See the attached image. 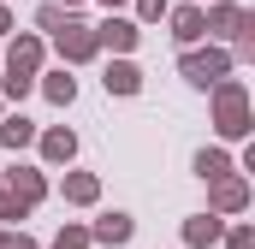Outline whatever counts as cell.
Here are the masks:
<instances>
[{"instance_id": "cell-1", "label": "cell", "mask_w": 255, "mask_h": 249, "mask_svg": "<svg viewBox=\"0 0 255 249\" xmlns=\"http://www.w3.org/2000/svg\"><path fill=\"white\" fill-rule=\"evenodd\" d=\"M130 232V220H119V214H113V220H107V226H101V238H113V244H119V238H125Z\"/></svg>"}]
</instances>
